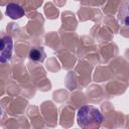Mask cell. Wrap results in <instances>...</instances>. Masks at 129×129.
<instances>
[{"instance_id":"5","label":"cell","mask_w":129,"mask_h":129,"mask_svg":"<svg viewBox=\"0 0 129 129\" xmlns=\"http://www.w3.org/2000/svg\"><path fill=\"white\" fill-rule=\"evenodd\" d=\"M119 20H120V22L123 23V25L129 26V3L120 9Z\"/></svg>"},{"instance_id":"2","label":"cell","mask_w":129,"mask_h":129,"mask_svg":"<svg viewBox=\"0 0 129 129\" xmlns=\"http://www.w3.org/2000/svg\"><path fill=\"white\" fill-rule=\"evenodd\" d=\"M12 53V39L10 36H4L1 40V62L10 59Z\"/></svg>"},{"instance_id":"4","label":"cell","mask_w":129,"mask_h":129,"mask_svg":"<svg viewBox=\"0 0 129 129\" xmlns=\"http://www.w3.org/2000/svg\"><path fill=\"white\" fill-rule=\"evenodd\" d=\"M44 56H45V54L41 47L40 48H32L29 51V57H30V59H32L34 61H42L44 59Z\"/></svg>"},{"instance_id":"3","label":"cell","mask_w":129,"mask_h":129,"mask_svg":"<svg viewBox=\"0 0 129 129\" xmlns=\"http://www.w3.org/2000/svg\"><path fill=\"white\" fill-rule=\"evenodd\" d=\"M6 14L12 19H17L24 15V9L18 4L10 3L6 6Z\"/></svg>"},{"instance_id":"1","label":"cell","mask_w":129,"mask_h":129,"mask_svg":"<svg viewBox=\"0 0 129 129\" xmlns=\"http://www.w3.org/2000/svg\"><path fill=\"white\" fill-rule=\"evenodd\" d=\"M77 120L79 126L82 128L99 127L103 121V116L99 109L91 105H86L78 110Z\"/></svg>"}]
</instances>
